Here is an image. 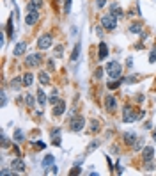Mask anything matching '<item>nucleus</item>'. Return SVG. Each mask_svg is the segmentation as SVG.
I'll return each mask as SVG.
<instances>
[{
  "instance_id": "6e6552de",
  "label": "nucleus",
  "mask_w": 156,
  "mask_h": 176,
  "mask_svg": "<svg viewBox=\"0 0 156 176\" xmlns=\"http://www.w3.org/2000/svg\"><path fill=\"white\" fill-rule=\"evenodd\" d=\"M142 158H144V162H151V160L154 158V148H153V146L144 148L142 149Z\"/></svg>"
},
{
  "instance_id": "7ed1b4c3",
  "label": "nucleus",
  "mask_w": 156,
  "mask_h": 176,
  "mask_svg": "<svg viewBox=\"0 0 156 176\" xmlns=\"http://www.w3.org/2000/svg\"><path fill=\"white\" fill-rule=\"evenodd\" d=\"M85 127V118L84 116H75V118H71L69 121V128L73 132H82Z\"/></svg>"
},
{
  "instance_id": "f257e3e1",
  "label": "nucleus",
  "mask_w": 156,
  "mask_h": 176,
  "mask_svg": "<svg viewBox=\"0 0 156 176\" xmlns=\"http://www.w3.org/2000/svg\"><path fill=\"white\" fill-rule=\"evenodd\" d=\"M106 73H108L110 80H117V78H121L122 68H121V64L117 62V61H112V62L106 64Z\"/></svg>"
},
{
  "instance_id": "1a4fd4ad",
  "label": "nucleus",
  "mask_w": 156,
  "mask_h": 176,
  "mask_svg": "<svg viewBox=\"0 0 156 176\" xmlns=\"http://www.w3.org/2000/svg\"><path fill=\"white\" fill-rule=\"evenodd\" d=\"M37 20H39V13H37V11H28L27 16H25V23H27L28 27H30V25H34Z\"/></svg>"
},
{
  "instance_id": "4468645a",
  "label": "nucleus",
  "mask_w": 156,
  "mask_h": 176,
  "mask_svg": "<svg viewBox=\"0 0 156 176\" xmlns=\"http://www.w3.org/2000/svg\"><path fill=\"white\" fill-rule=\"evenodd\" d=\"M25 50H27V43L21 41L16 45V48H14V55H23L25 54Z\"/></svg>"
},
{
  "instance_id": "b1692460",
  "label": "nucleus",
  "mask_w": 156,
  "mask_h": 176,
  "mask_svg": "<svg viewBox=\"0 0 156 176\" xmlns=\"http://www.w3.org/2000/svg\"><path fill=\"white\" fill-rule=\"evenodd\" d=\"M23 139H25V137H23V132H21L20 128H16V130H14V141L16 142H23Z\"/></svg>"
},
{
  "instance_id": "79ce46f5",
  "label": "nucleus",
  "mask_w": 156,
  "mask_h": 176,
  "mask_svg": "<svg viewBox=\"0 0 156 176\" xmlns=\"http://www.w3.org/2000/svg\"><path fill=\"white\" fill-rule=\"evenodd\" d=\"M80 173H82V171H80V167H78V165H76L73 171H71V174H80Z\"/></svg>"
},
{
  "instance_id": "a19ab883",
  "label": "nucleus",
  "mask_w": 156,
  "mask_h": 176,
  "mask_svg": "<svg viewBox=\"0 0 156 176\" xmlns=\"http://www.w3.org/2000/svg\"><path fill=\"white\" fill-rule=\"evenodd\" d=\"M105 2H106V0H96V4H98V7H99V9H101V7L105 6Z\"/></svg>"
},
{
  "instance_id": "a211bd4d",
  "label": "nucleus",
  "mask_w": 156,
  "mask_h": 176,
  "mask_svg": "<svg viewBox=\"0 0 156 176\" xmlns=\"http://www.w3.org/2000/svg\"><path fill=\"white\" fill-rule=\"evenodd\" d=\"M39 82H41V85H50V77L46 71H41L39 73Z\"/></svg>"
},
{
  "instance_id": "49530a36",
  "label": "nucleus",
  "mask_w": 156,
  "mask_h": 176,
  "mask_svg": "<svg viewBox=\"0 0 156 176\" xmlns=\"http://www.w3.org/2000/svg\"><path fill=\"white\" fill-rule=\"evenodd\" d=\"M153 141H156V127H154V130H153Z\"/></svg>"
},
{
  "instance_id": "473e14b6",
  "label": "nucleus",
  "mask_w": 156,
  "mask_h": 176,
  "mask_svg": "<svg viewBox=\"0 0 156 176\" xmlns=\"http://www.w3.org/2000/svg\"><path fill=\"white\" fill-rule=\"evenodd\" d=\"M137 80H138V75H131V77L124 78V82H126V84H133V82H137Z\"/></svg>"
},
{
  "instance_id": "9b49d317",
  "label": "nucleus",
  "mask_w": 156,
  "mask_h": 176,
  "mask_svg": "<svg viewBox=\"0 0 156 176\" xmlns=\"http://www.w3.org/2000/svg\"><path fill=\"white\" fill-rule=\"evenodd\" d=\"M115 107H117V100L113 98V96H106L105 98V109L106 110H108V112H113Z\"/></svg>"
},
{
  "instance_id": "aec40b11",
  "label": "nucleus",
  "mask_w": 156,
  "mask_h": 176,
  "mask_svg": "<svg viewBox=\"0 0 156 176\" xmlns=\"http://www.w3.org/2000/svg\"><path fill=\"white\" fill-rule=\"evenodd\" d=\"M80 50H82V46H80V43H78L76 46L73 48V52H71V61H78V57H80Z\"/></svg>"
},
{
  "instance_id": "f3484780",
  "label": "nucleus",
  "mask_w": 156,
  "mask_h": 176,
  "mask_svg": "<svg viewBox=\"0 0 156 176\" xmlns=\"http://www.w3.org/2000/svg\"><path fill=\"white\" fill-rule=\"evenodd\" d=\"M135 141H137V135H135L133 132H126V134H124V142H126V144H131V146H133Z\"/></svg>"
},
{
  "instance_id": "ddd939ff",
  "label": "nucleus",
  "mask_w": 156,
  "mask_h": 176,
  "mask_svg": "<svg viewBox=\"0 0 156 176\" xmlns=\"http://www.w3.org/2000/svg\"><path fill=\"white\" fill-rule=\"evenodd\" d=\"M98 57L103 61V59H106L108 57V48H106V45L103 41L99 43V52H98Z\"/></svg>"
},
{
  "instance_id": "423d86ee",
  "label": "nucleus",
  "mask_w": 156,
  "mask_h": 176,
  "mask_svg": "<svg viewBox=\"0 0 156 176\" xmlns=\"http://www.w3.org/2000/svg\"><path fill=\"white\" fill-rule=\"evenodd\" d=\"M41 61H43V55H39V54H30V55H27V59H25L27 66H30V68H37V66L41 64Z\"/></svg>"
},
{
  "instance_id": "72a5a7b5",
  "label": "nucleus",
  "mask_w": 156,
  "mask_h": 176,
  "mask_svg": "<svg viewBox=\"0 0 156 176\" xmlns=\"http://www.w3.org/2000/svg\"><path fill=\"white\" fill-rule=\"evenodd\" d=\"M149 62H151V64L156 62V48L151 50V55H149Z\"/></svg>"
},
{
  "instance_id": "37998d69",
  "label": "nucleus",
  "mask_w": 156,
  "mask_h": 176,
  "mask_svg": "<svg viewBox=\"0 0 156 176\" xmlns=\"http://www.w3.org/2000/svg\"><path fill=\"white\" fill-rule=\"evenodd\" d=\"M146 169H147V171H153V169H154V165H153L151 162H147V165H146Z\"/></svg>"
},
{
  "instance_id": "c9c22d12",
  "label": "nucleus",
  "mask_w": 156,
  "mask_h": 176,
  "mask_svg": "<svg viewBox=\"0 0 156 176\" xmlns=\"http://www.w3.org/2000/svg\"><path fill=\"white\" fill-rule=\"evenodd\" d=\"M98 128H99V123H98V121H96V119H94V121H92V123H91V132H96Z\"/></svg>"
},
{
  "instance_id": "c756f323",
  "label": "nucleus",
  "mask_w": 156,
  "mask_h": 176,
  "mask_svg": "<svg viewBox=\"0 0 156 176\" xmlns=\"http://www.w3.org/2000/svg\"><path fill=\"white\" fill-rule=\"evenodd\" d=\"M0 139H2V148H7V146H9V144H11V142H9V139H7L6 137V134H4V132H2V135H0Z\"/></svg>"
},
{
  "instance_id": "393cba45",
  "label": "nucleus",
  "mask_w": 156,
  "mask_h": 176,
  "mask_svg": "<svg viewBox=\"0 0 156 176\" xmlns=\"http://www.w3.org/2000/svg\"><path fill=\"white\" fill-rule=\"evenodd\" d=\"M129 32H133V34H140V32H142V25H140V23H131Z\"/></svg>"
},
{
  "instance_id": "cd10ccee",
  "label": "nucleus",
  "mask_w": 156,
  "mask_h": 176,
  "mask_svg": "<svg viewBox=\"0 0 156 176\" xmlns=\"http://www.w3.org/2000/svg\"><path fill=\"white\" fill-rule=\"evenodd\" d=\"M55 162V157L53 155H46L44 158H43V165H50V164Z\"/></svg>"
},
{
  "instance_id": "c85d7f7f",
  "label": "nucleus",
  "mask_w": 156,
  "mask_h": 176,
  "mask_svg": "<svg viewBox=\"0 0 156 176\" xmlns=\"http://www.w3.org/2000/svg\"><path fill=\"white\" fill-rule=\"evenodd\" d=\"M23 98H25V103H27V107H34V96H32V94H27V96H23Z\"/></svg>"
},
{
  "instance_id": "f03ea898",
  "label": "nucleus",
  "mask_w": 156,
  "mask_h": 176,
  "mask_svg": "<svg viewBox=\"0 0 156 176\" xmlns=\"http://www.w3.org/2000/svg\"><path fill=\"white\" fill-rule=\"evenodd\" d=\"M101 27L105 28V30H115L117 28V16H113L112 13L105 14L101 18Z\"/></svg>"
},
{
  "instance_id": "ea45409f",
  "label": "nucleus",
  "mask_w": 156,
  "mask_h": 176,
  "mask_svg": "<svg viewBox=\"0 0 156 176\" xmlns=\"http://www.w3.org/2000/svg\"><path fill=\"white\" fill-rule=\"evenodd\" d=\"M137 103H142V101H144V94H137Z\"/></svg>"
},
{
  "instance_id": "f8f14e48",
  "label": "nucleus",
  "mask_w": 156,
  "mask_h": 176,
  "mask_svg": "<svg viewBox=\"0 0 156 176\" xmlns=\"http://www.w3.org/2000/svg\"><path fill=\"white\" fill-rule=\"evenodd\" d=\"M43 6V0H30L27 4V11H39Z\"/></svg>"
},
{
  "instance_id": "412c9836",
  "label": "nucleus",
  "mask_w": 156,
  "mask_h": 176,
  "mask_svg": "<svg viewBox=\"0 0 156 176\" xmlns=\"http://www.w3.org/2000/svg\"><path fill=\"white\" fill-rule=\"evenodd\" d=\"M23 85H25V87H28V85H32V80H34V77H32V73H25V75H23Z\"/></svg>"
},
{
  "instance_id": "a878e982",
  "label": "nucleus",
  "mask_w": 156,
  "mask_h": 176,
  "mask_svg": "<svg viewBox=\"0 0 156 176\" xmlns=\"http://www.w3.org/2000/svg\"><path fill=\"white\" fill-rule=\"evenodd\" d=\"M98 146H99V141H92L91 144L87 146V149H85V153H87V155H89V153H92V151H94V149L98 148Z\"/></svg>"
},
{
  "instance_id": "9d476101",
  "label": "nucleus",
  "mask_w": 156,
  "mask_h": 176,
  "mask_svg": "<svg viewBox=\"0 0 156 176\" xmlns=\"http://www.w3.org/2000/svg\"><path fill=\"white\" fill-rule=\"evenodd\" d=\"M64 110H66V101H64V100H59L55 105H53V110H51V112H53V116H62Z\"/></svg>"
},
{
  "instance_id": "4be33fe9",
  "label": "nucleus",
  "mask_w": 156,
  "mask_h": 176,
  "mask_svg": "<svg viewBox=\"0 0 156 176\" xmlns=\"http://www.w3.org/2000/svg\"><path fill=\"white\" fill-rule=\"evenodd\" d=\"M59 100H60V98H59V92H57L55 89H53V91H51V94H50L48 101H50V103H51V105H55V103H57V101H59Z\"/></svg>"
},
{
  "instance_id": "f704fd0d",
  "label": "nucleus",
  "mask_w": 156,
  "mask_h": 176,
  "mask_svg": "<svg viewBox=\"0 0 156 176\" xmlns=\"http://www.w3.org/2000/svg\"><path fill=\"white\" fill-rule=\"evenodd\" d=\"M94 77H96V78H101V77H103V68H99V66H98V70L94 71Z\"/></svg>"
},
{
  "instance_id": "6ab92c4d",
  "label": "nucleus",
  "mask_w": 156,
  "mask_h": 176,
  "mask_svg": "<svg viewBox=\"0 0 156 176\" xmlns=\"http://www.w3.org/2000/svg\"><path fill=\"white\" fill-rule=\"evenodd\" d=\"M110 13L113 14V16H117V18H121L122 16V9H121L117 4H112V7H110Z\"/></svg>"
},
{
  "instance_id": "4c0bfd02",
  "label": "nucleus",
  "mask_w": 156,
  "mask_h": 176,
  "mask_svg": "<svg viewBox=\"0 0 156 176\" xmlns=\"http://www.w3.org/2000/svg\"><path fill=\"white\" fill-rule=\"evenodd\" d=\"M51 144H53V146H60V137H59V135H53V141H51Z\"/></svg>"
},
{
  "instance_id": "bb28decb",
  "label": "nucleus",
  "mask_w": 156,
  "mask_h": 176,
  "mask_svg": "<svg viewBox=\"0 0 156 176\" xmlns=\"http://www.w3.org/2000/svg\"><path fill=\"white\" fill-rule=\"evenodd\" d=\"M142 148H144V139H137L133 142V151H140Z\"/></svg>"
},
{
  "instance_id": "a18cd8bd",
  "label": "nucleus",
  "mask_w": 156,
  "mask_h": 176,
  "mask_svg": "<svg viewBox=\"0 0 156 176\" xmlns=\"http://www.w3.org/2000/svg\"><path fill=\"white\" fill-rule=\"evenodd\" d=\"M35 146H37V148H44V142H35Z\"/></svg>"
},
{
  "instance_id": "e433bc0d",
  "label": "nucleus",
  "mask_w": 156,
  "mask_h": 176,
  "mask_svg": "<svg viewBox=\"0 0 156 176\" xmlns=\"http://www.w3.org/2000/svg\"><path fill=\"white\" fill-rule=\"evenodd\" d=\"M7 30H9V36H13V18H9V23H7Z\"/></svg>"
},
{
  "instance_id": "20e7f679",
  "label": "nucleus",
  "mask_w": 156,
  "mask_h": 176,
  "mask_svg": "<svg viewBox=\"0 0 156 176\" xmlns=\"http://www.w3.org/2000/svg\"><path fill=\"white\" fill-rule=\"evenodd\" d=\"M122 121H124V123H133V121H138V112H135L129 105H126V107H124V110H122Z\"/></svg>"
},
{
  "instance_id": "0eeeda50",
  "label": "nucleus",
  "mask_w": 156,
  "mask_h": 176,
  "mask_svg": "<svg viewBox=\"0 0 156 176\" xmlns=\"http://www.w3.org/2000/svg\"><path fill=\"white\" fill-rule=\"evenodd\" d=\"M11 169H13L14 173H25L27 165H25V162H23L21 158H14V160H11Z\"/></svg>"
},
{
  "instance_id": "39448f33",
  "label": "nucleus",
  "mask_w": 156,
  "mask_h": 176,
  "mask_svg": "<svg viewBox=\"0 0 156 176\" xmlns=\"http://www.w3.org/2000/svg\"><path fill=\"white\" fill-rule=\"evenodd\" d=\"M51 43H53V36L51 34H43L39 39H37V46L41 50H46L51 46Z\"/></svg>"
},
{
  "instance_id": "2eb2a0df",
  "label": "nucleus",
  "mask_w": 156,
  "mask_h": 176,
  "mask_svg": "<svg viewBox=\"0 0 156 176\" xmlns=\"http://www.w3.org/2000/svg\"><path fill=\"white\" fill-rule=\"evenodd\" d=\"M35 96H37V103H39V105H41V107L44 105L46 101H48V98H46V94H44V91H43V89H39Z\"/></svg>"
},
{
  "instance_id": "dca6fc26",
  "label": "nucleus",
  "mask_w": 156,
  "mask_h": 176,
  "mask_svg": "<svg viewBox=\"0 0 156 176\" xmlns=\"http://www.w3.org/2000/svg\"><path fill=\"white\" fill-rule=\"evenodd\" d=\"M11 87H13L14 91H18V89H20L21 85H23V78H20V77H16V78H13V80H11Z\"/></svg>"
},
{
  "instance_id": "5701e85b",
  "label": "nucleus",
  "mask_w": 156,
  "mask_h": 176,
  "mask_svg": "<svg viewBox=\"0 0 156 176\" xmlns=\"http://www.w3.org/2000/svg\"><path fill=\"white\" fill-rule=\"evenodd\" d=\"M122 82H124V80H119V78H117V80H110L106 85H108V89H117V87H119Z\"/></svg>"
},
{
  "instance_id": "58836bf2",
  "label": "nucleus",
  "mask_w": 156,
  "mask_h": 176,
  "mask_svg": "<svg viewBox=\"0 0 156 176\" xmlns=\"http://www.w3.org/2000/svg\"><path fill=\"white\" fill-rule=\"evenodd\" d=\"M7 105V96H6V92H2V107H6Z\"/></svg>"
},
{
  "instance_id": "2f4dec72",
  "label": "nucleus",
  "mask_w": 156,
  "mask_h": 176,
  "mask_svg": "<svg viewBox=\"0 0 156 176\" xmlns=\"http://www.w3.org/2000/svg\"><path fill=\"white\" fill-rule=\"evenodd\" d=\"M62 54H64V46L62 45H57L55 46V57H62Z\"/></svg>"
},
{
  "instance_id": "c03bdc74",
  "label": "nucleus",
  "mask_w": 156,
  "mask_h": 176,
  "mask_svg": "<svg viewBox=\"0 0 156 176\" xmlns=\"http://www.w3.org/2000/svg\"><path fill=\"white\" fill-rule=\"evenodd\" d=\"M50 173H53V174H57V173H59V169H57V165H53V167H51V171H50Z\"/></svg>"
},
{
  "instance_id": "7c9ffc66",
  "label": "nucleus",
  "mask_w": 156,
  "mask_h": 176,
  "mask_svg": "<svg viewBox=\"0 0 156 176\" xmlns=\"http://www.w3.org/2000/svg\"><path fill=\"white\" fill-rule=\"evenodd\" d=\"M71 4H73V0H66V2H64V13H66V14H69Z\"/></svg>"
}]
</instances>
